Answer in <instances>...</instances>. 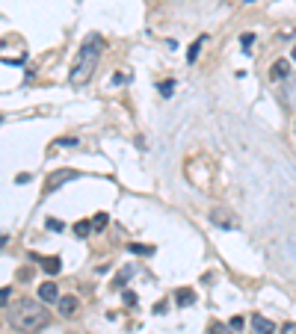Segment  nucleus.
<instances>
[{"instance_id":"f257e3e1","label":"nucleus","mask_w":296,"mask_h":334,"mask_svg":"<svg viewBox=\"0 0 296 334\" xmlns=\"http://www.w3.org/2000/svg\"><path fill=\"white\" fill-rule=\"evenodd\" d=\"M101 51H104V39L98 33H92L83 42V48H80V56H77V65L71 68V83L74 86H80V83H86L89 77H92V71L98 65V59H101Z\"/></svg>"},{"instance_id":"f03ea898","label":"nucleus","mask_w":296,"mask_h":334,"mask_svg":"<svg viewBox=\"0 0 296 334\" xmlns=\"http://www.w3.org/2000/svg\"><path fill=\"white\" fill-rule=\"evenodd\" d=\"M48 311L42 305H36L33 299H21L15 308H9V322L18 331H36L42 325H48Z\"/></svg>"},{"instance_id":"7ed1b4c3","label":"nucleus","mask_w":296,"mask_h":334,"mask_svg":"<svg viewBox=\"0 0 296 334\" xmlns=\"http://www.w3.org/2000/svg\"><path fill=\"white\" fill-rule=\"evenodd\" d=\"M77 172H71V169H62V172H53L48 180H45V193H56L62 183H69V180H77Z\"/></svg>"},{"instance_id":"20e7f679","label":"nucleus","mask_w":296,"mask_h":334,"mask_svg":"<svg viewBox=\"0 0 296 334\" xmlns=\"http://www.w3.org/2000/svg\"><path fill=\"white\" fill-rule=\"evenodd\" d=\"M56 308H59V317H74L77 308H80V302H77V296H59Z\"/></svg>"},{"instance_id":"39448f33","label":"nucleus","mask_w":296,"mask_h":334,"mask_svg":"<svg viewBox=\"0 0 296 334\" xmlns=\"http://www.w3.org/2000/svg\"><path fill=\"white\" fill-rule=\"evenodd\" d=\"M252 328L255 334H276V322L267 319L264 314H252Z\"/></svg>"},{"instance_id":"423d86ee","label":"nucleus","mask_w":296,"mask_h":334,"mask_svg":"<svg viewBox=\"0 0 296 334\" xmlns=\"http://www.w3.org/2000/svg\"><path fill=\"white\" fill-rule=\"evenodd\" d=\"M175 302H178V308H190V305H195V290H190V287L175 290Z\"/></svg>"},{"instance_id":"0eeeda50","label":"nucleus","mask_w":296,"mask_h":334,"mask_svg":"<svg viewBox=\"0 0 296 334\" xmlns=\"http://www.w3.org/2000/svg\"><path fill=\"white\" fill-rule=\"evenodd\" d=\"M287 74H290V62H287V59H276L273 68H270V77H273V80H284Z\"/></svg>"},{"instance_id":"6e6552de","label":"nucleus","mask_w":296,"mask_h":334,"mask_svg":"<svg viewBox=\"0 0 296 334\" xmlns=\"http://www.w3.org/2000/svg\"><path fill=\"white\" fill-rule=\"evenodd\" d=\"M39 299L42 302H56L59 299V287H56V284H42V287H39Z\"/></svg>"},{"instance_id":"1a4fd4ad","label":"nucleus","mask_w":296,"mask_h":334,"mask_svg":"<svg viewBox=\"0 0 296 334\" xmlns=\"http://www.w3.org/2000/svg\"><path fill=\"white\" fill-rule=\"evenodd\" d=\"M39 264H42V269H45L48 275H56V272L62 269V261H59V257H39Z\"/></svg>"},{"instance_id":"9d476101","label":"nucleus","mask_w":296,"mask_h":334,"mask_svg":"<svg viewBox=\"0 0 296 334\" xmlns=\"http://www.w3.org/2000/svg\"><path fill=\"white\" fill-rule=\"evenodd\" d=\"M222 213H225V210H213V213H210V222H213V225H219V228H234L237 222H234L231 216H222Z\"/></svg>"},{"instance_id":"9b49d317","label":"nucleus","mask_w":296,"mask_h":334,"mask_svg":"<svg viewBox=\"0 0 296 334\" xmlns=\"http://www.w3.org/2000/svg\"><path fill=\"white\" fill-rule=\"evenodd\" d=\"M130 278H134V266L127 264V266L122 269V272L116 275V281H113V287H116V290H124V284L130 281Z\"/></svg>"},{"instance_id":"f8f14e48","label":"nucleus","mask_w":296,"mask_h":334,"mask_svg":"<svg viewBox=\"0 0 296 334\" xmlns=\"http://www.w3.org/2000/svg\"><path fill=\"white\" fill-rule=\"evenodd\" d=\"M205 42H208L205 35L192 42V45H190V51H187V62H195V59H199V51H202V45H205Z\"/></svg>"},{"instance_id":"ddd939ff","label":"nucleus","mask_w":296,"mask_h":334,"mask_svg":"<svg viewBox=\"0 0 296 334\" xmlns=\"http://www.w3.org/2000/svg\"><path fill=\"white\" fill-rule=\"evenodd\" d=\"M89 231H92V222H86V219L74 222V234H77V237H89Z\"/></svg>"},{"instance_id":"4468645a","label":"nucleus","mask_w":296,"mask_h":334,"mask_svg":"<svg viewBox=\"0 0 296 334\" xmlns=\"http://www.w3.org/2000/svg\"><path fill=\"white\" fill-rule=\"evenodd\" d=\"M92 228H95V231L107 228V213H95V219H92Z\"/></svg>"},{"instance_id":"2eb2a0df","label":"nucleus","mask_w":296,"mask_h":334,"mask_svg":"<svg viewBox=\"0 0 296 334\" xmlns=\"http://www.w3.org/2000/svg\"><path fill=\"white\" fill-rule=\"evenodd\" d=\"M45 225H48V231H56V234H62V231H65V225H62L59 219H48Z\"/></svg>"},{"instance_id":"dca6fc26","label":"nucleus","mask_w":296,"mask_h":334,"mask_svg":"<svg viewBox=\"0 0 296 334\" xmlns=\"http://www.w3.org/2000/svg\"><path fill=\"white\" fill-rule=\"evenodd\" d=\"M130 251H134V254H154V248H151V246H140V243H134Z\"/></svg>"},{"instance_id":"f3484780","label":"nucleus","mask_w":296,"mask_h":334,"mask_svg":"<svg viewBox=\"0 0 296 334\" xmlns=\"http://www.w3.org/2000/svg\"><path fill=\"white\" fill-rule=\"evenodd\" d=\"M160 92H163V98H169V95L175 92V83L172 80H163V83H160Z\"/></svg>"},{"instance_id":"a211bd4d","label":"nucleus","mask_w":296,"mask_h":334,"mask_svg":"<svg viewBox=\"0 0 296 334\" xmlns=\"http://www.w3.org/2000/svg\"><path fill=\"white\" fill-rule=\"evenodd\" d=\"M12 299V287H0V308Z\"/></svg>"},{"instance_id":"6ab92c4d","label":"nucleus","mask_w":296,"mask_h":334,"mask_svg":"<svg viewBox=\"0 0 296 334\" xmlns=\"http://www.w3.org/2000/svg\"><path fill=\"white\" fill-rule=\"evenodd\" d=\"M240 42H243V48L249 51V48L255 45V35H252V33H243V35H240Z\"/></svg>"},{"instance_id":"aec40b11","label":"nucleus","mask_w":296,"mask_h":334,"mask_svg":"<svg viewBox=\"0 0 296 334\" xmlns=\"http://www.w3.org/2000/svg\"><path fill=\"white\" fill-rule=\"evenodd\" d=\"M281 334H296V322H284V325H281Z\"/></svg>"},{"instance_id":"412c9836","label":"nucleus","mask_w":296,"mask_h":334,"mask_svg":"<svg viewBox=\"0 0 296 334\" xmlns=\"http://www.w3.org/2000/svg\"><path fill=\"white\" fill-rule=\"evenodd\" d=\"M59 145H62V148H74L77 139H74V136H65V139H59Z\"/></svg>"},{"instance_id":"4be33fe9","label":"nucleus","mask_w":296,"mask_h":334,"mask_svg":"<svg viewBox=\"0 0 296 334\" xmlns=\"http://www.w3.org/2000/svg\"><path fill=\"white\" fill-rule=\"evenodd\" d=\"M210 334H228V331H225V325H219V322H213V325H210Z\"/></svg>"},{"instance_id":"5701e85b","label":"nucleus","mask_w":296,"mask_h":334,"mask_svg":"<svg viewBox=\"0 0 296 334\" xmlns=\"http://www.w3.org/2000/svg\"><path fill=\"white\" fill-rule=\"evenodd\" d=\"M124 302H127V305H137V293H130V290H124Z\"/></svg>"},{"instance_id":"b1692460","label":"nucleus","mask_w":296,"mask_h":334,"mask_svg":"<svg viewBox=\"0 0 296 334\" xmlns=\"http://www.w3.org/2000/svg\"><path fill=\"white\" fill-rule=\"evenodd\" d=\"M231 328H243V317H234V319H231Z\"/></svg>"},{"instance_id":"393cba45","label":"nucleus","mask_w":296,"mask_h":334,"mask_svg":"<svg viewBox=\"0 0 296 334\" xmlns=\"http://www.w3.org/2000/svg\"><path fill=\"white\" fill-rule=\"evenodd\" d=\"M6 243H9V237H6V234H0V248L6 246Z\"/></svg>"},{"instance_id":"a878e982","label":"nucleus","mask_w":296,"mask_h":334,"mask_svg":"<svg viewBox=\"0 0 296 334\" xmlns=\"http://www.w3.org/2000/svg\"><path fill=\"white\" fill-rule=\"evenodd\" d=\"M290 56H293V62H296V48H293V53H290Z\"/></svg>"},{"instance_id":"bb28decb","label":"nucleus","mask_w":296,"mask_h":334,"mask_svg":"<svg viewBox=\"0 0 296 334\" xmlns=\"http://www.w3.org/2000/svg\"><path fill=\"white\" fill-rule=\"evenodd\" d=\"M0 122H3V116H0Z\"/></svg>"}]
</instances>
